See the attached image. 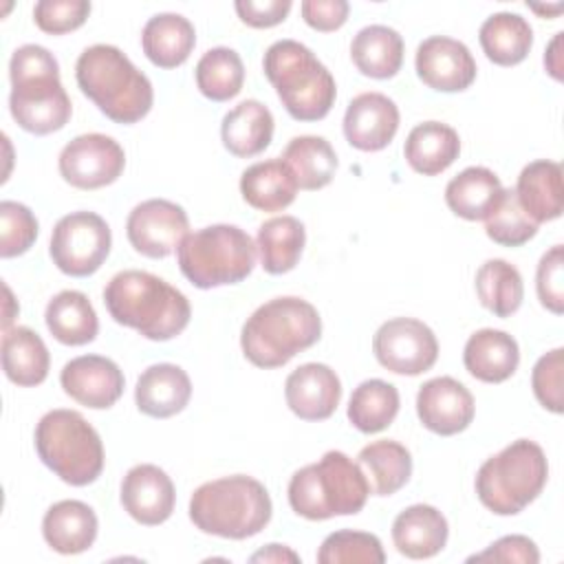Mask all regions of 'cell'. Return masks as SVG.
Instances as JSON below:
<instances>
[{
    "instance_id": "e575fe53",
    "label": "cell",
    "mask_w": 564,
    "mask_h": 564,
    "mask_svg": "<svg viewBox=\"0 0 564 564\" xmlns=\"http://www.w3.org/2000/svg\"><path fill=\"white\" fill-rule=\"evenodd\" d=\"M306 242V229L295 216H275L260 225L256 247L262 269L271 275H282L295 269Z\"/></svg>"
},
{
    "instance_id": "277c9868",
    "label": "cell",
    "mask_w": 564,
    "mask_h": 564,
    "mask_svg": "<svg viewBox=\"0 0 564 564\" xmlns=\"http://www.w3.org/2000/svg\"><path fill=\"white\" fill-rule=\"evenodd\" d=\"M322 337L317 308L295 295L273 297L242 324L240 348L258 368H280Z\"/></svg>"
},
{
    "instance_id": "ee69618b",
    "label": "cell",
    "mask_w": 564,
    "mask_h": 564,
    "mask_svg": "<svg viewBox=\"0 0 564 564\" xmlns=\"http://www.w3.org/2000/svg\"><path fill=\"white\" fill-rule=\"evenodd\" d=\"M90 15V2L86 0H40L33 7L35 24L51 35H62L79 29Z\"/></svg>"
},
{
    "instance_id": "8992f818",
    "label": "cell",
    "mask_w": 564,
    "mask_h": 564,
    "mask_svg": "<svg viewBox=\"0 0 564 564\" xmlns=\"http://www.w3.org/2000/svg\"><path fill=\"white\" fill-rule=\"evenodd\" d=\"M368 496L370 485L359 463L339 449L304 465L289 480V505L306 520L355 516L364 509Z\"/></svg>"
},
{
    "instance_id": "60d3db41",
    "label": "cell",
    "mask_w": 564,
    "mask_h": 564,
    "mask_svg": "<svg viewBox=\"0 0 564 564\" xmlns=\"http://www.w3.org/2000/svg\"><path fill=\"white\" fill-rule=\"evenodd\" d=\"M485 234L502 247H520L538 234V223L520 207L513 189H502L500 198L485 216Z\"/></svg>"
},
{
    "instance_id": "603a6c76",
    "label": "cell",
    "mask_w": 564,
    "mask_h": 564,
    "mask_svg": "<svg viewBox=\"0 0 564 564\" xmlns=\"http://www.w3.org/2000/svg\"><path fill=\"white\" fill-rule=\"evenodd\" d=\"M463 364L467 372L485 383H502L507 381L518 364H520V348L518 341L498 328H480L469 335Z\"/></svg>"
},
{
    "instance_id": "7402d4cb",
    "label": "cell",
    "mask_w": 564,
    "mask_h": 564,
    "mask_svg": "<svg viewBox=\"0 0 564 564\" xmlns=\"http://www.w3.org/2000/svg\"><path fill=\"white\" fill-rule=\"evenodd\" d=\"M449 527L445 516L432 505H412L392 522V542L410 560H427L447 544Z\"/></svg>"
},
{
    "instance_id": "bcb514c9",
    "label": "cell",
    "mask_w": 564,
    "mask_h": 564,
    "mask_svg": "<svg viewBox=\"0 0 564 564\" xmlns=\"http://www.w3.org/2000/svg\"><path fill=\"white\" fill-rule=\"evenodd\" d=\"M564 260H562V245L551 247L538 262L535 271V289L540 304L551 313L560 315L564 311Z\"/></svg>"
},
{
    "instance_id": "1f68e13d",
    "label": "cell",
    "mask_w": 564,
    "mask_h": 564,
    "mask_svg": "<svg viewBox=\"0 0 564 564\" xmlns=\"http://www.w3.org/2000/svg\"><path fill=\"white\" fill-rule=\"evenodd\" d=\"M357 70L372 79H390L403 64V37L386 24H370L357 31L350 44Z\"/></svg>"
},
{
    "instance_id": "484cf974",
    "label": "cell",
    "mask_w": 564,
    "mask_h": 564,
    "mask_svg": "<svg viewBox=\"0 0 564 564\" xmlns=\"http://www.w3.org/2000/svg\"><path fill=\"white\" fill-rule=\"evenodd\" d=\"M194 44V24L181 13H156L141 31L143 53L159 68H176L185 64Z\"/></svg>"
},
{
    "instance_id": "8d00e7d4",
    "label": "cell",
    "mask_w": 564,
    "mask_h": 564,
    "mask_svg": "<svg viewBox=\"0 0 564 564\" xmlns=\"http://www.w3.org/2000/svg\"><path fill=\"white\" fill-rule=\"evenodd\" d=\"M357 460L366 469V478L375 496L397 494L412 476V456L408 447L397 441H372L361 447Z\"/></svg>"
},
{
    "instance_id": "7dc6e473",
    "label": "cell",
    "mask_w": 564,
    "mask_h": 564,
    "mask_svg": "<svg viewBox=\"0 0 564 564\" xmlns=\"http://www.w3.org/2000/svg\"><path fill=\"white\" fill-rule=\"evenodd\" d=\"M467 562H520V564H538L540 551L535 542L527 535H505L489 544L482 553L471 555Z\"/></svg>"
},
{
    "instance_id": "52a82bcc",
    "label": "cell",
    "mask_w": 564,
    "mask_h": 564,
    "mask_svg": "<svg viewBox=\"0 0 564 564\" xmlns=\"http://www.w3.org/2000/svg\"><path fill=\"white\" fill-rule=\"evenodd\" d=\"M262 68L293 119L319 121L330 112L337 97L335 77L308 46L278 40L264 51Z\"/></svg>"
},
{
    "instance_id": "e0dca14e",
    "label": "cell",
    "mask_w": 564,
    "mask_h": 564,
    "mask_svg": "<svg viewBox=\"0 0 564 564\" xmlns=\"http://www.w3.org/2000/svg\"><path fill=\"white\" fill-rule=\"evenodd\" d=\"M474 397L454 377H434L419 388L416 414L423 427L438 436H454L474 421Z\"/></svg>"
},
{
    "instance_id": "681fc988",
    "label": "cell",
    "mask_w": 564,
    "mask_h": 564,
    "mask_svg": "<svg viewBox=\"0 0 564 564\" xmlns=\"http://www.w3.org/2000/svg\"><path fill=\"white\" fill-rule=\"evenodd\" d=\"M304 22L322 33L337 31L348 20L350 4L346 0H304L300 4Z\"/></svg>"
},
{
    "instance_id": "836d02e7",
    "label": "cell",
    "mask_w": 564,
    "mask_h": 564,
    "mask_svg": "<svg viewBox=\"0 0 564 564\" xmlns=\"http://www.w3.org/2000/svg\"><path fill=\"white\" fill-rule=\"evenodd\" d=\"M500 178L482 165L465 167L445 187L447 207L465 220H485L502 194Z\"/></svg>"
},
{
    "instance_id": "816d5d0a",
    "label": "cell",
    "mask_w": 564,
    "mask_h": 564,
    "mask_svg": "<svg viewBox=\"0 0 564 564\" xmlns=\"http://www.w3.org/2000/svg\"><path fill=\"white\" fill-rule=\"evenodd\" d=\"M562 37L564 33H555V37L551 40L546 53H544V66L551 73V77H555L557 82L562 79Z\"/></svg>"
},
{
    "instance_id": "d6986e66",
    "label": "cell",
    "mask_w": 564,
    "mask_h": 564,
    "mask_svg": "<svg viewBox=\"0 0 564 564\" xmlns=\"http://www.w3.org/2000/svg\"><path fill=\"white\" fill-rule=\"evenodd\" d=\"M289 410L302 421H324L333 416L341 399V381L326 364H302L284 381Z\"/></svg>"
},
{
    "instance_id": "ffe728a7",
    "label": "cell",
    "mask_w": 564,
    "mask_h": 564,
    "mask_svg": "<svg viewBox=\"0 0 564 564\" xmlns=\"http://www.w3.org/2000/svg\"><path fill=\"white\" fill-rule=\"evenodd\" d=\"M399 130V108L383 93L352 97L344 115V137L361 152L383 150Z\"/></svg>"
},
{
    "instance_id": "f5cc1de1",
    "label": "cell",
    "mask_w": 564,
    "mask_h": 564,
    "mask_svg": "<svg viewBox=\"0 0 564 564\" xmlns=\"http://www.w3.org/2000/svg\"><path fill=\"white\" fill-rule=\"evenodd\" d=\"M2 289H4V302H7L4 319H2V330H9V328H11V319H13V311H11V306H13V295H11V289H9L7 284H2Z\"/></svg>"
},
{
    "instance_id": "4fadbf2b",
    "label": "cell",
    "mask_w": 564,
    "mask_h": 564,
    "mask_svg": "<svg viewBox=\"0 0 564 564\" xmlns=\"http://www.w3.org/2000/svg\"><path fill=\"white\" fill-rule=\"evenodd\" d=\"M57 167L68 185L77 189H99L121 176L126 152L108 134H79L62 148Z\"/></svg>"
},
{
    "instance_id": "ab89813d",
    "label": "cell",
    "mask_w": 564,
    "mask_h": 564,
    "mask_svg": "<svg viewBox=\"0 0 564 564\" xmlns=\"http://www.w3.org/2000/svg\"><path fill=\"white\" fill-rule=\"evenodd\" d=\"M198 90L212 101L234 99L245 84V64L234 48L216 46L203 53L194 70Z\"/></svg>"
},
{
    "instance_id": "d590c367",
    "label": "cell",
    "mask_w": 564,
    "mask_h": 564,
    "mask_svg": "<svg viewBox=\"0 0 564 564\" xmlns=\"http://www.w3.org/2000/svg\"><path fill=\"white\" fill-rule=\"evenodd\" d=\"M282 161L295 176L300 189H322L337 172V154L324 137L302 134L289 141L282 152Z\"/></svg>"
},
{
    "instance_id": "9a60e30c",
    "label": "cell",
    "mask_w": 564,
    "mask_h": 564,
    "mask_svg": "<svg viewBox=\"0 0 564 564\" xmlns=\"http://www.w3.org/2000/svg\"><path fill=\"white\" fill-rule=\"evenodd\" d=\"M419 79L441 93H460L476 79L471 51L454 37L432 35L423 40L414 57Z\"/></svg>"
},
{
    "instance_id": "f6af8a7d",
    "label": "cell",
    "mask_w": 564,
    "mask_h": 564,
    "mask_svg": "<svg viewBox=\"0 0 564 564\" xmlns=\"http://www.w3.org/2000/svg\"><path fill=\"white\" fill-rule=\"evenodd\" d=\"M562 368H564V350L553 348L542 355L531 372V388L542 408L553 414H562Z\"/></svg>"
},
{
    "instance_id": "d6a6232c",
    "label": "cell",
    "mask_w": 564,
    "mask_h": 564,
    "mask_svg": "<svg viewBox=\"0 0 564 564\" xmlns=\"http://www.w3.org/2000/svg\"><path fill=\"white\" fill-rule=\"evenodd\" d=\"M478 40L487 59L498 66H516L533 46V29L522 15L500 11L480 24Z\"/></svg>"
},
{
    "instance_id": "44dd1931",
    "label": "cell",
    "mask_w": 564,
    "mask_h": 564,
    "mask_svg": "<svg viewBox=\"0 0 564 564\" xmlns=\"http://www.w3.org/2000/svg\"><path fill=\"white\" fill-rule=\"evenodd\" d=\"M192 397V381L176 364H154L145 368L134 388L139 412L152 419H170L178 414Z\"/></svg>"
},
{
    "instance_id": "4316f807",
    "label": "cell",
    "mask_w": 564,
    "mask_h": 564,
    "mask_svg": "<svg viewBox=\"0 0 564 564\" xmlns=\"http://www.w3.org/2000/svg\"><path fill=\"white\" fill-rule=\"evenodd\" d=\"M223 145L240 159L264 152L273 139V115L258 99H245L234 106L220 123Z\"/></svg>"
},
{
    "instance_id": "5b68a950",
    "label": "cell",
    "mask_w": 564,
    "mask_h": 564,
    "mask_svg": "<svg viewBox=\"0 0 564 564\" xmlns=\"http://www.w3.org/2000/svg\"><path fill=\"white\" fill-rule=\"evenodd\" d=\"M273 513L267 487L245 474L203 482L189 498V520L207 535L245 540L260 533Z\"/></svg>"
},
{
    "instance_id": "db71d44e",
    "label": "cell",
    "mask_w": 564,
    "mask_h": 564,
    "mask_svg": "<svg viewBox=\"0 0 564 564\" xmlns=\"http://www.w3.org/2000/svg\"><path fill=\"white\" fill-rule=\"evenodd\" d=\"M531 9L538 11V13H560L564 7H562V4H553V7H538V4H531Z\"/></svg>"
},
{
    "instance_id": "7c38bea8",
    "label": "cell",
    "mask_w": 564,
    "mask_h": 564,
    "mask_svg": "<svg viewBox=\"0 0 564 564\" xmlns=\"http://www.w3.org/2000/svg\"><path fill=\"white\" fill-rule=\"evenodd\" d=\"M372 350L386 370L416 377L436 364L438 341L425 322L414 317H392L377 328Z\"/></svg>"
},
{
    "instance_id": "9c48e42d",
    "label": "cell",
    "mask_w": 564,
    "mask_h": 564,
    "mask_svg": "<svg viewBox=\"0 0 564 564\" xmlns=\"http://www.w3.org/2000/svg\"><path fill=\"white\" fill-rule=\"evenodd\" d=\"M40 460L73 487L90 485L104 469V443L99 432L75 410L46 412L33 434Z\"/></svg>"
},
{
    "instance_id": "c3c4849f",
    "label": "cell",
    "mask_w": 564,
    "mask_h": 564,
    "mask_svg": "<svg viewBox=\"0 0 564 564\" xmlns=\"http://www.w3.org/2000/svg\"><path fill=\"white\" fill-rule=\"evenodd\" d=\"M234 9L247 26L269 29L284 22L291 11V0H236Z\"/></svg>"
},
{
    "instance_id": "5bb4252c",
    "label": "cell",
    "mask_w": 564,
    "mask_h": 564,
    "mask_svg": "<svg viewBox=\"0 0 564 564\" xmlns=\"http://www.w3.org/2000/svg\"><path fill=\"white\" fill-rule=\"evenodd\" d=\"M189 220L181 205L167 198L139 203L126 220V234L134 251L145 258H167L187 236Z\"/></svg>"
},
{
    "instance_id": "ac0fdd59",
    "label": "cell",
    "mask_w": 564,
    "mask_h": 564,
    "mask_svg": "<svg viewBox=\"0 0 564 564\" xmlns=\"http://www.w3.org/2000/svg\"><path fill=\"white\" fill-rule=\"evenodd\" d=\"M119 496L126 513L145 527L163 524L176 502L172 478L152 463L130 467L121 480Z\"/></svg>"
},
{
    "instance_id": "3957f363",
    "label": "cell",
    "mask_w": 564,
    "mask_h": 564,
    "mask_svg": "<svg viewBox=\"0 0 564 564\" xmlns=\"http://www.w3.org/2000/svg\"><path fill=\"white\" fill-rule=\"evenodd\" d=\"M82 93L115 123L141 121L154 101L152 82L112 44H93L75 64Z\"/></svg>"
},
{
    "instance_id": "74e56055",
    "label": "cell",
    "mask_w": 564,
    "mask_h": 564,
    "mask_svg": "<svg viewBox=\"0 0 564 564\" xmlns=\"http://www.w3.org/2000/svg\"><path fill=\"white\" fill-rule=\"evenodd\" d=\"M399 412V390L383 379L361 381L348 401V421L364 434L386 430Z\"/></svg>"
},
{
    "instance_id": "cb8c5ba5",
    "label": "cell",
    "mask_w": 564,
    "mask_h": 564,
    "mask_svg": "<svg viewBox=\"0 0 564 564\" xmlns=\"http://www.w3.org/2000/svg\"><path fill=\"white\" fill-rule=\"evenodd\" d=\"M97 516L82 500H59L51 505L42 518V535L46 544L62 555H77L93 546L97 538Z\"/></svg>"
},
{
    "instance_id": "6da1fadb",
    "label": "cell",
    "mask_w": 564,
    "mask_h": 564,
    "mask_svg": "<svg viewBox=\"0 0 564 564\" xmlns=\"http://www.w3.org/2000/svg\"><path fill=\"white\" fill-rule=\"evenodd\" d=\"M104 304L117 324L152 341L181 335L192 317L189 300L176 286L139 269L112 275L104 289Z\"/></svg>"
},
{
    "instance_id": "7a4b0ae2",
    "label": "cell",
    "mask_w": 564,
    "mask_h": 564,
    "mask_svg": "<svg viewBox=\"0 0 564 564\" xmlns=\"http://www.w3.org/2000/svg\"><path fill=\"white\" fill-rule=\"evenodd\" d=\"M9 77V110L22 130L42 137L68 123L73 106L59 82V64L48 48L40 44L15 48Z\"/></svg>"
},
{
    "instance_id": "83f0119b",
    "label": "cell",
    "mask_w": 564,
    "mask_h": 564,
    "mask_svg": "<svg viewBox=\"0 0 564 564\" xmlns=\"http://www.w3.org/2000/svg\"><path fill=\"white\" fill-rule=\"evenodd\" d=\"M403 154L414 172L436 176L458 159L460 139L458 132L447 123L423 121L410 130Z\"/></svg>"
},
{
    "instance_id": "ba28073f",
    "label": "cell",
    "mask_w": 564,
    "mask_h": 564,
    "mask_svg": "<svg viewBox=\"0 0 564 564\" xmlns=\"http://www.w3.org/2000/svg\"><path fill=\"white\" fill-rule=\"evenodd\" d=\"M546 478L544 449L535 441L518 438L480 465L476 494L496 516H516L542 494Z\"/></svg>"
},
{
    "instance_id": "8fae6325",
    "label": "cell",
    "mask_w": 564,
    "mask_h": 564,
    "mask_svg": "<svg viewBox=\"0 0 564 564\" xmlns=\"http://www.w3.org/2000/svg\"><path fill=\"white\" fill-rule=\"evenodd\" d=\"M112 234L95 212H70L62 216L51 234L53 264L73 278L93 275L108 258Z\"/></svg>"
},
{
    "instance_id": "f546056e",
    "label": "cell",
    "mask_w": 564,
    "mask_h": 564,
    "mask_svg": "<svg viewBox=\"0 0 564 564\" xmlns=\"http://www.w3.org/2000/svg\"><path fill=\"white\" fill-rule=\"evenodd\" d=\"M240 194L253 209L282 212L295 200L297 183L282 159H269L253 163L242 172Z\"/></svg>"
},
{
    "instance_id": "2e32d148",
    "label": "cell",
    "mask_w": 564,
    "mask_h": 564,
    "mask_svg": "<svg viewBox=\"0 0 564 564\" xmlns=\"http://www.w3.org/2000/svg\"><path fill=\"white\" fill-rule=\"evenodd\" d=\"M59 383L64 392L79 405L106 410L112 408L123 394L126 379L112 359L101 355H82L64 364Z\"/></svg>"
},
{
    "instance_id": "f35d334b",
    "label": "cell",
    "mask_w": 564,
    "mask_h": 564,
    "mask_svg": "<svg viewBox=\"0 0 564 564\" xmlns=\"http://www.w3.org/2000/svg\"><path fill=\"white\" fill-rule=\"evenodd\" d=\"M476 293L480 304L496 317H509L524 300L522 275L507 260L491 258L476 271Z\"/></svg>"
},
{
    "instance_id": "f1b7e54d",
    "label": "cell",
    "mask_w": 564,
    "mask_h": 564,
    "mask_svg": "<svg viewBox=\"0 0 564 564\" xmlns=\"http://www.w3.org/2000/svg\"><path fill=\"white\" fill-rule=\"evenodd\" d=\"M48 348L44 339L29 326H11L2 330V370L15 386H40L48 377Z\"/></svg>"
},
{
    "instance_id": "7bdbcfd3",
    "label": "cell",
    "mask_w": 564,
    "mask_h": 564,
    "mask_svg": "<svg viewBox=\"0 0 564 564\" xmlns=\"http://www.w3.org/2000/svg\"><path fill=\"white\" fill-rule=\"evenodd\" d=\"M37 238V218L35 214L18 203L2 200L0 203V256L15 258L31 249Z\"/></svg>"
},
{
    "instance_id": "4dcf8cb0",
    "label": "cell",
    "mask_w": 564,
    "mask_h": 564,
    "mask_svg": "<svg viewBox=\"0 0 564 564\" xmlns=\"http://www.w3.org/2000/svg\"><path fill=\"white\" fill-rule=\"evenodd\" d=\"M44 322L51 335L64 346H84L97 337L99 319L90 300L82 291H59L44 311Z\"/></svg>"
},
{
    "instance_id": "30bf717a",
    "label": "cell",
    "mask_w": 564,
    "mask_h": 564,
    "mask_svg": "<svg viewBox=\"0 0 564 564\" xmlns=\"http://www.w3.org/2000/svg\"><path fill=\"white\" fill-rule=\"evenodd\" d=\"M256 249L245 229L220 223L187 234L176 249V260L196 289H216L242 282L253 271Z\"/></svg>"
},
{
    "instance_id": "f907efd6",
    "label": "cell",
    "mask_w": 564,
    "mask_h": 564,
    "mask_svg": "<svg viewBox=\"0 0 564 564\" xmlns=\"http://www.w3.org/2000/svg\"><path fill=\"white\" fill-rule=\"evenodd\" d=\"M251 562H300V555L284 544H267L251 555Z\"/></svg>"
},
{
    "instance_id": "d4e9b609",
    "label": "cell",
    "mask_w": 564,
    "mask_h": 564,
    "mask_svg": "<svg viewBox=\"0 0 564 564\" xmlns=\"http://www.w3.org/2000/svg\"><path fill=\"white\" fill-rule=\"evenodd\" d=\"M516 196L520 207L538 225L555 220L562 216L564 185H562V165L555 161H531L522 167L516 185Z\"/></svg>"
},
{
    "instance_id": "b9f144b4",
    "label": "cell",
    "mask_w": 564,
    "mask_h": 564,
    "mask_svg": "<svg viewBox=\"0 0 564 564\" xmlns=\"http://www.w3.org/2000/svg\"><path fill=\"white\" fill-rule=\"evenodd\" d=\"M319 564H383L386 553L381 540L368 531L341 529L324 538L317 551Z\"/></svg>"
}]
</instances>
